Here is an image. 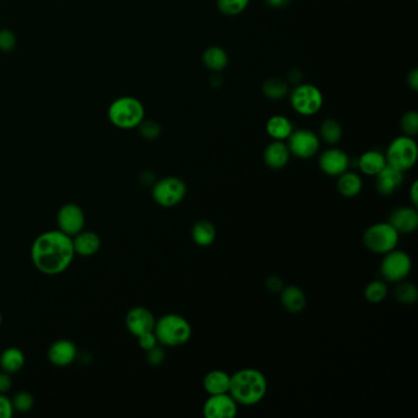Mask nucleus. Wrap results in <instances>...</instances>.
<instances>
[{
  "label": "nucleus",
  "mask_w": 418,
  "mask_h": 418,
  "mask_svg": "<svg viewBox=\"0 0 418 418\" xmlns=\"http://www.w3.org/2000/svg\"><path fill=\"white\" fill-rule=\"evenodd\" d=\"M75 256L73 237L59 229L46 231L32 243V263L41 273L48 276H57L66 271Z\"/></svg>",
  "instance_id": "obj_1"
},
{
  "label": "nucleus",
  "mask_w": 418,
  "mask_h": 418,
  "mask_svg": "<svg viewBox=\"0 0 418 418\" xmlns=\"http://www.w3.org/2000/svg\"><path fill=\"white\" fill-rule=\"evenodd\" d=\"M268 392V380L256 368H242L231 375L229 394L238 405L254 406L264 400Z\"/></svg>",
  "instance_id": "obj_2"
},
{
  "label": "nucleus",
  "mask_w": 418,
  "mask_h": 418,
  "mask_svg": "<svg viewBox=\"0 0 418 418\" xmlns=\"http://www.w3.org/2000/svg\"><path fill=\"white\" fill-rule=\"evenodd\" d=\"M154 333L160 345L164 348H179L192 339L193 328L187 318L168 313L156 319Z\"/></svg>",
  "instance_id": "obj_3"
},
{
  "label": "nucleus",
  "mask_w": 418,
  "mask_h": 418,
  "mask_svg": "<svg viewBox=\"0 0 418 418\" xmlns=\"http://www.w3.org/2000/svg\"><path fill=\"white\" fill-rule=\"evenodd\" d=\"M108 119L115 128L135 129L145 119V107L137 97H118L108 107Z\"/></svg>",
  "instance_id": "obj_4"
},
{
  "label": "nucleus",
  "mask_w": 418,
  "mask_h": 418,
  "mask_svg": "<svg viewBox=\"0 0 418 418\" xmlns=\"http://www.w3.org/2000/svg\"><path fill=\"white\" fill-rule=\"evenodd\" d=\"M400 234L389 222H377L365 229L362 242L367 251L384 256L397 248Z\"/></svg>",
  "instance_id": "obj_5"
},
{
  "label": "nucleus",
  "mask_w": 418,
  "mask_h": 418,
  "mask_svg": "<svg viewBox=\"0 0 418 418\" xmlns=\"http://www.w3.org/2000/svg\"><path fill=\"white\" fill-rule=\"evenodd\" d=\"M387 163L399 171H409L414 167L418 159L417 142L414 137L407 135L397 137L387 146L385 152Z\"/></svg>",
  "instance_id": "obj_6"
},
{
  "label": "nucleus",
  "mask_w": 418,
  "mask_h": 418,
  "mask_svg": "<svg viewBox=\"0 0 418 418\" xmlns=\"http://www.w3.org/2000/svg\"><path fill=\"white\" fill-rule=\"evenodd\" d=\"M290 105L297 115L312 117L322 110L324 95L315 85L308 83L298 84L291 91Z\"/></svg>",
  "instance_id": "obj_7"
},
{
  "label": "nucleus",
  "mask_w": 418,
  "mask_h": 418,
  "mask_svg": "<svg viewBox=\"0 0 418 418\" xmlns=\"http://www.w3.org/2000/svg\"><path fill=\"white\" fill-rule=\"evenodd\" d=\"M152 199L162 207H174L184 200L187 184L179 177H164L152 185Z\"/></svg>",
  "instance_id": "obj_8"
},
{
  "label": "nucleus",
  "mask_w": 418,
  "mask_h": 418,
  "mask_svg": "<svg viewBox=\"0 0 418 418\" xmlns=\"http://www.w3.org/2000/svg\"><path fill=\"white\" fill-rule=\"evenodd\" d=\"M412 270V259L406 251L395 248L384 254L380 261L379 273L385 282L397 283L409 278Z\"/></svg>",
  "instance_id": "obj_9"
},
{
  "label": "nucleus",
  "mask_w": 418,
  "mask_h": 418,
  "mask_svg": "<svg viewBox=\"0 0 418 418\" xmlns=\"http://www.w3.org/2000/svg\"><path fill=\"white\" fill-rule=\"evenodd\" d=\"M286 141L291 156L297 159H312L320 150V137L310 129H295Z\"/></svg>",
  "instance_id": "obj_10"
},
{
  "label": "nucleus",
  "mask_w": 418,
  "mask_h": 418,
  "mask_svg": "<svg viewBox=\"0 0 418 418\" xmlns=\"http://www.w3.org/2000/svg\"><path fill=\"white\" fill-rule=\"evenodd\" d=\"M85 222L84 210L78 204L68 203L58 210V229L70 237H74L85 229Z\"/></svg>",
  "instance_id": "obj_11"
},
{
  "label": "nucleus",
  "mask_w": 418,
  "mask_h": 418,
  "mask_svg": "<svg viewBox=\"0 0 418 418\" xmlns=\"http://www.w3.org/2000/svg\"><path fill=\"white\" fill-rule=\"evenodd\" d=\"M238 406L237 401L229 392L209 395L204 402L203 414L207 418H234L238 414Z\"/></svg>",
  "instance_id": "obj_12"
},
{
  "label": "nucleus",
  "mask_w": 418,
  "mask_h": 418,
  "mask_svg": "<svg viewBox=\"0 0 418 418\" xmlns=\"http://www.w3.org/2000/svg\"><path fill=\"white\" fill-rule=\"evenodd\" d=\"M318 164L320 171L329 177H339L350 168V157L345 151L338 147H330L328 150L323 151Z\"/></svg>",
  "instance_id": "obj_13"
},
{
  "label": "nucleus",
  "mask_w": 418,
  "mask_h": 418,
  "mask_svg": "<svg viewBox=\"0 0 418 418\" xmlns=\"http://www.w3.org/2000/svg\"><path fill=\"white\" fill-rule=\"evenodd\" d=\"M155 324L156 318L154 313L145 307H134L125 315V326L129 333L135 338L154 331Z\"/></svg>",
  "instance_id": "obj_14"
},
{
  "label": "nucleus",
  "mask_w": 418,
  "mask_h": 418,
  "mask_svg": "<svg viewBox=\"0 0 418 418\" xmlns=\"http://www.w3.org/2000/svg\"><path fill=\"white\" fill-rule=\"evenodd\" d=\"M47 356L49 362L56 367H68L78 358V348L71 340L59 339L49 346Z\"/></svg>",
  "instance_id": "obj_15"
},
{
  "label": "nucleus",
  "mask_w": 418,
  "mask_h": 418,
  "mask_svg": "<svg viewBox=\"0 0 418 418\" xmlns=\"http://www.w3.org/2000/svg\"><path fill=\"white\" fill-rule=\"evenodd\" d=\"M387 222L397 229L399 234H414L418 229L417 207H397L389 216Z\"/></svg>",
  "instance_id": "obj_16"
},
{
  "label": "nucleus",
  "mask_w": 418,
  "mask_h": 418,
  "mask_svg": "<svg viewBox=\"0 0 418 418\" xmlns=\"http://www.w3.org/2000/svg\"><path fill=\"white\" fill-rule=\"evenodd\" d=\"M375 178L377 192L383 197H390L404 183L405 173L387 164Z\"/></svg>",
  "instance_id": "obj_17"
},
{
  "label": "nucleus",
  "mask_w": 418,
  "mask_h": 418,
  "mask_svg": "<svg viewBox=\"0 0 418 418\" xmlns=\"http://www.w3.org/2000/svg\"><path fill=\"white\" fill-rule=\"evenodd\" d=\"M264 162L273 171H280L290 162L291 152L286 141L273 140L265 147Z\"/></svg>",
  "instance_id": "obj_18"
},
{
  "label": "nucleus",
  "mask_w": 418,
  "mask_h": 418,
  "mask_svg": "<svg viewBox=\"0 0 418 418\" xmlns=\"http://www.w3.org/2000/svg\"><path fill=\"white\" fill-rule=\"evenodd\" d=\"M73 246L76 256H93L101 249V237L93 231H85L73 237Z\"/></svg>",
  "instance_id": "obj_19"
},
{
  "label": "nucleus",
  "mask_w": 418,
  "mask_h": 418,
  "mask_svg": "<svg viewBox=\"0 0 418 418\" xmlns=\"http://www.w3.org/2000/svg\"><path fill=\"white\" fill-rule=\"evenodd\" d=\"M280 301H281L282 307L291 314L303 312L307 305V297L304 295L303 290L295 285L283 287L280 291Z\"/></svg>",
  "instance_id": "obj_20"
},
{
  "label": "nucleus",
  "mask_w": 418,
  "mask_h": 418,
  "mask_svg": "<svg viewBox=\"0 0 418 418\" xmlns=\"http://www.w3.org/2000/svg\"><path fill=\"white\" fill-rule=\"evenodd\" d=\"M265 130L273 140L286 141L295 130L293 123L286 115H271L265 124Z\"/></svg>",
  "instance_id": "obj_21"
},
{
  "label": "nucleus",
  "mask_w": 418,
  "mask_h": 418,
  "mask_svg": "<svg viewBox=\"0 0 418 418\" xmlns=\"http://www.w3.org/2000/svg\"><path fill=\"white\" fill-rule=\"evenodd\" d=\"M231 375L222 370H212L203 379L204 390L209 395L229 392Z\"/></svg>",
  "instance_id": "obj_22"
},
{
  "label": "nucleus",
  "mask_w": 418,
  "mask_h": 418,
  "mask_svg": "<svg viewBox=\"0 0 418 418\" xmlns=\"http://www.w3.org/2000/svg\"><path fill=\"white\" fill-rule=\"evenodd\" d=\"M387 164L385 155L378 150L365 151L358 159V168L365 176H377Z\"/></svg>",
  "instance_id": "obj_23"
},
{
  "label": "nucleus",
  "mask_w": 418,
  "mask_h": 418,
  "mask_svg": "<svg viewBox=\"0 0 418 418\" xmlns=\"http://www.w3.org/2000/svg\"><path fill=\"white\" fill-rule=\"evenodd\" d=\"M336 188L340 195L345 198H356L363 189L362 177L356 172L346 171L338 177Z\"/></svg>",
  "instance_id": "obj_24"
},
{
  "label": "nucleus",
  "mask_w": 418,
  "mask_h": 418,
  "mask_svg": "<svg viewBox=\"0 0 418 418\" xmlns=\"http://www.w3.org/2000/svg\"><path fill=\"white\" fill-rule=\"evenodd\" d=\"M26 362V357L21 348H5L0 355V368L9 375L19 373L23 368Z\"/></svg>",
  "instance_id": "obj_25"
},
{
  "label": "nucleus",
  "mask_w": 418,
  "mask_h": 418,
  "mask_svg": "<svg viewBox=\"0 0 418 418\" xmlns=\"http://www.w3.org/2000/svg\"><path fill=\"white\" fill-rule=\"evenodd\" d=\"M216 234L215 225L209 220L197 221L192 229L193 242L199 247H210L215 242Z\"/></svg>",
  "instance_id": "obj_26"
},
{
  "label": "nucleus",
  "mask_w": 418,
  "mask_h": 418,
  "mask_svg": "<svg viewBox=\"0 0 418 418\" xmlns=\"http://www.w3.org/2000/svg\"><path fill=\"white\" fill-rule=\"evenodd\" d=\"M229 54L225 49L219 46H211L205 49L203 53L204 66H207L209 70L214 73H220L225 70L229 66Z\"/></svg>",
  "instance_id": "obj_27"
},
{
  "label": "nucleus",
  "mask_w": 418,
  "mask_h": 418,
  "mask_svg": "<svg viewBox=\"0 0 418 418\" xmlns=\"http://www.w3.org/2000/svg\"><path fill=\"white\" fill-rule=\"evenodd\" d=\"M320 137L323 141H325L329 145H336L343 139V130L341 124L336 119L328 118L323 120L319 128Z\"/></svg>",
  "instance_id": "obj_28"
},
{
  "label": "nucleus",
  "mask_w": 418,
  "mask_h": 418,
  "mask_svg": "<svg viewBox=\"0 0 418 418\" xmlns=\"http://www.w3.org/2000/svg\"><path fill=\"white\" fill-rule=\"evenodd\" d=\"M392 295L399 303L411 305L417 302L418 288L412 282L402 280V281L397 282V286L394 288Z\"/></svg>",
  "instance_id": "obj_29"
},
{
  "label": "nucleus",
  "mask_w": 418,
  "mask_h": 418,
  "mask_svg": "<svg viewBox=\"0 0 418 418\" xmlns=\"http://www.w3.org/2000/svg\"><path fill=\"white\" fill-rule=\"evenodd\" d=\"M290 88L285 80L280 78H271L263 84V93L271 101H280L288 95Z\"/></svg>",
  "instance_id": "obj_30"
},
{
  "label": "nucleus",
  "mask_w": 418,
  "mask_h": 418,
  "mask_svg": "<svg viewBox=\"0 0 418 418\" xmlns=\"http://www.w3.org/2000/svg\"><path fill=\"white\" fill-rule=\"evenodd\" d=\"M387 285L384 280L370 282L365 288V298L368 303L379 304L384 302L387 296Z\"/></svg>",
  "instance_id": "obj_31"
},
{
  "label": "nucleus",
  "mask_w": 418,
  "mask_h": 418,
  "mask_svg": "<svg viewBox=\"0 0 418 418\" xmlns=\"http://www.w3.org/2000/svg\"><path fill=\"white\" fill-rule=\"evenodd\" d=\"M251 0H216L217 9L227 16H238L247 10Z\"/></svg>",
  "instance_id": "obj_32"
},
{
  "label": "nucleus",
  "mask_w": 418,
  "mask_h": 418,
  "mask_svg": "<svg viewBox=\"0 0 418 418\" xmlns=\"http://www.w3.org/2000/svg\"><path fill=\"white\" fill-rule=\"evenodd\" d=\"M401 132L404 135L414 137L418 134V113L416 110H409L401 117Z\"/></svg>",
  "instance_id": "obj_33"
},
{
  "label": "nucleus",
  "mask_w": 418,
  "mask_h": 418,
  "mask_svg": "<svg viewBox=\"0 0 418 418\" xmlns=\"http://www.w3.org/2000/svg\"><path fill=\"white\" fill-rule=\"evenodd\" d=\"M11 401H13L15 412H20V414L30 412L35 405V399L30 392H16Z\"/></svg>",
  "instance_id": "obj_34"
},
{
  "label": "nucleus",
  "mask_w": 418,
  "mask_h": 418,
  "mask_svg": "<svg viewBox=\"0 0 418 418\" xmlns=\"http://www.w3.org/2000/svg\"><path fill=\"white\" fill-rule=\"evenodd\" d=\"M137 128L140 130L141 137H145L147 140H155L161 134L160 124L155 122V120H151V119H149V120L144 119Z\"/></svg>",
  "instance_id": "obj_35"
},
{
  "label": "nucleus",
  "mask_w": 418,
  "mask_h": 418,
  "mask_svg": "<svg viewBox=\"0 0 418 418\" xmlns=\"http://www.w3.org/2000/svg\"><path fill=\"white\" fill-rule=\"evenodd\" d=\"M16 46V37L11 30L3 28L0 30V51L1 52H11Z\"/></svg>",
  "instance_id": "obj_36"
},
{
  "label": "nucleus",
  "mask_w": 418,
  "mask_h": 418,
  "mask_svg": "<svg viewBox=\"0 0 418 418\" xmlns=\"http://www.w3.org/2000/svg\"><path fill=\"white\" fill-rule=\"evenodd\" d=\"M146 360H147V363L152 367H159L166 360V352L161 346L157 345L156 348L146 351Z\"/></svg>",
  "instance_id": "obj_37"
},
{
  "label": "nucleus",
  "mask_w": 418,
  "mask_h": 418,
  "mask_svg": "<svg viewBox=\"0 0 418 418\" xmlns=\"http://www.w3.org/2000/svg\"><path fill=\"white\" fill-rule=\"evenodd\" d=\"M137 343H139V346H140L141 350H144L145 352L146 351L151 350V348H156L157 345H160L154 331H150V333H146V334L140 335V336L137 338Z\"/></svg>",
  "instance_id": "obj_38"
},
{
  "label": "nucleus",
  "mask_w": 418,
  "mask_h": 418,
  "mask_svg": "<svg viewBox=\"0 0 418 418\" xmlns=\"http://www.w3.org/2000/svg\"><path fill=\"white\" fill-rule=\"evenodd\" d=\"M15 414L13 401L5 394H0V418H11Z\"/></svg>",
  "instance_id": "obj_39"
},
{
  "label": "nucleus",
  "mask_w": 418,
  "mask_h": 418,
  "mask_svg": "<svg viewBox=\"0 0 418 418\" xmlns=\"http://www.w3.org/2000/svg\"><path fill=\"white\" fill-rule=\"evenodd\" d=\"M11 387H13L11 375L1 370L0 372V394H6L11 389Z\"/></svg>",
  "instance_id": "obj_40"
},
{
  "label": "nucleus",
  "mask_w": 418,
  "mask_h": 418,
  "mask_svg": "<svg viewBox=\"0 0 418 418\" xmlns=\"http://www.w3.org/2000/svg\"><path fill=\"white\" fill-rule=\"evenodd\" d=\"M265 285H266V288H268V291H271V292H280V291L283 288L282 278H278V276H275V275L266 278Z\"/></svg>",
  "instance_id": "obj_41"
},
{
  "label": "nucleus",
  "mask_w": 418,
  "mask_h": 418,
  "mask_svg": "<svg viewBox=\"0 0 418 418\" xmlns=\"http://www.w3.org/2000/svg\"><path fill=\"white\" fill-rule=\"evenodd\" d=\"M407 85L412 91H418V69L414 68L412 70L409 71V75H407Z\"/></svg>",
  "instance_id": "obj_42"
},
{
  "label": "nucleus",
  "mask_w": 418,
  "mask_h": 418,
  "mask_svg": "<svg viewBox=\"0 0 418 418\" xmlns=\"http://www.w3.org/2000/svg\"><path fill=\"white\" fill-rule=\"evenodd\" d=\"M409 202L412 204V207H418V182L414 181L412 185L409 187Z\"/></svg>",
  "instance_id": "obj_43"
},
{
  "label": "nucleus",
  "mask_w": 418,
  "mask_h": 418,
  "mask_svg": "<svg viewBox=\"0 0 418 418\" xmlns=\"http://www.w3.org/2000/svg\"><path fill=\"white\" fill-rule=\"evenodd\" d=\"M291 0H265V3L268 5V6H271V8H275V9H280V8H285L287 5L290 4Z\"/></svg>",
  "instance_id": "obj_44"
},
{
  "label": "nucleus",
  "mask_w": 418,
  "mask_h": 418,
  "mask_svg": "<svg viewBox=\"0 0 418 418\" xmlns=\"http://www.w3.org/2000/svg\"><path fill=\"white\" fill-rule=\"evenodd\" d=\"M1 324H3V314L0 312V326H1Z\"/></svg>",
  "instance_id": "obj_45"
}]
</instances>
